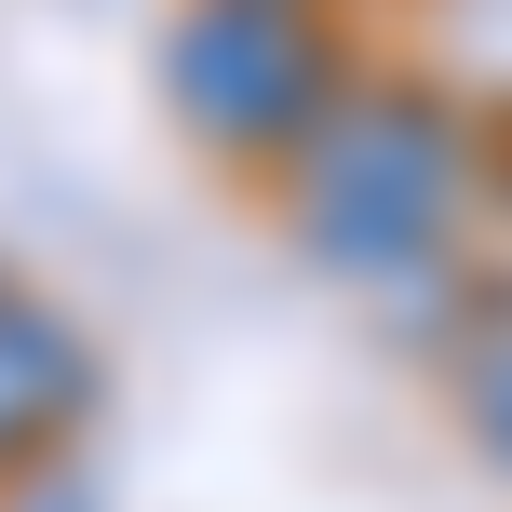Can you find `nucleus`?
Wrapping results in <instances>:
<instances>
[{
    "mask_svg": "<svg viewBox=\"0 0 512 512\" xmlns=\"http://www.w3.org/2000/svg\"><path fill=\"white\" fill-rule=\"evenodd\" d=\"M459 189H472V135L432 95H337L297 135V230L351 283H405L445 243Z\"/></svg>",
    "mask_w": 512,
    "mask_h": 512,
    "instance_id": "obj_1",
    "label": "nucleus"
},
{
    "mask_svg": "<svg viewBox=\"0 0 512 512\" xmlns=\"http://www.w3.org/2000/svg\"><path fill=\"white\" fill-rule=\"evenodd\" d=\"M162 95L189 108V135H216V149H243V162L297 149L337 108L324 27H310L297 0H189V14L162 27Z\"/></svg>",
    "mask_w": 512,
    "mask_h": 512,
    "instance_id": "obj_2",
    "label": "nucleus"
},
{
    "mask_svg": "<svg viewBox=\"0 0 512 512\" xmlns=\"http://www.w3.org/2000/svg\"><path fill=\"white\" fill-rule=\"evenodd\" d=\"M81 378H95V364H81V337L54 324L41 297H14V283H0V459H27L41 432H68V418H81Z\"/></svg>",
    "mask_w": 512,
    "mask_h": 512,
    "instance_id": "obj_3",
    "label": "nucleus"
},
{
    "mask_svg": "<svg viewBox=\"0 0 512 512\" xmlns=\"http://www.w3.org/2000/svg\"><path fill=\"white\" fill-rule=\"evenodd\" d=\"M472 432H486L499 459H512V324L486 337V351H472Z\"/></svg>",
    "mask_w": 512,
    "mask_h": 512,
    "instance_id": "obj_4",
    "label": "nucleus"
},
{
    "mask_svg": "<svg viewBox=\"0 0 512 512\" xmlns=\"http://www.w3.org/2000/svg\"><path fill=\"white\" fill-rule=\"evenodd\" d=\"M27 499H41V512H81V486H27Z\"/></svg>",
    "mask_w": 512,
    "mask_h": 512,
    "instance_id": "obj_5",
    "label": "nucleus"
}]
</instances>
